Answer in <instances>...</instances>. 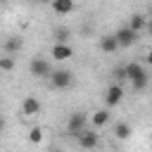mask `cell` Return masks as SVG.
<instances>
[{"label": "cell", "instance_id": "obj_1", "mask_svg": "<svg viewBox=\"0 0 152 152\" xmlns=\"http://www.w3.org/2000/svg\"><path fill=\"white\" fill-rule=\"evenodd\" d=\"M126 76H128V81H131L135 93H142L150 86V74L145 71V66L140 62H128L126 64Z\"/></svg>", "mask_w": 152, "mask_h": 152}, {"label": "cell", "instance_id": "obj_2", "mask_svg": "<svg viewBox=\"0 0 152 152\" xmlns=\"http://www.w3.org/2000/svg\"><path fill=\"white\" fill-rule=\"evenodd\" d=\"M28 71H31V76H36V78H40V81H50V76H52V64H50V59L48 57H40V55H36V57H31V62H28Z\"/></svg>", "mask_w": 152, "mask_h": 152}, {"label": "cell", "instance_id": "obj_3", "mask_svg": "<svg viewBox=\"0 0 152 152\" xmlns=\"http://www.w3.org/2000/svg\"><path fill=\"white\" fill-rule=\"evenodd\" d=\"M83 131H88V114L86 112H71L66 119V133L78 138Z\"/></svg>", "mask_w": 152, "mask_h": 152}, {"label": "cell", "instance_id": "obj_4", "mask_svg": "<svg viewBox=\"0 0 152 152\" xmlns=\"http://www.w3.org/2000/svg\"><path fill=\"white\" fill-rule=\"evenodd\" d=\"M71 83H74V71H69V69H55L50 76V86L55 90H66V88H71Z\"/></svg>", "mask_w": 152, "mask_h": 152}, {"label": "cell", "instance_id": "obj_5", "mask_svg": "<svg viewBox=\"0 0 152 152\" xmlns=\"http://www.w3.org/2000/svg\"><path fill=\"white\" fill-rule=\"evenodd\" d=\"M121 100H124V86H119V83L107 86V90H104V107L112 109V107H116Z\"/></svg>", "mask_w": 152, "mask_h": 152}, {"label": "cell", "instance_id": "obj_6", "mask_svg": "<svg viewBox=\"0 0 152 152\" xmlns=\"http://www.w3.org/2000/svg\"><path fill=\"white\" fill-rule=\"evenodd\" d=\"M114 38H116L119 48H133L135 40H138V33H133L128 26H121L119 31H114Z\"/></svg>", "mask_w": 152, "mask_h": 152}, {"label": "cell", "instance_id": "obj_7", "mask_svg": "<svg viewBox=\"0 0 152 152\" xmlns=\"http://www.w3.org/2000/svg\"><path fill=\"white\" fill-rule=\"evenodd\" d=\"M76 142H78L81 150H95V147L100 145V133H95V128H93V131H83V133L76 138Z\"/></svg>", "mask_w": 152, "mask_h": 152}, {"label": "cell", "instance_id": "obj_8", "mask_svg": "<svg viewBox=\"0 0 152 152\" xmlns=\"http://www.w3.org/2000/svg\"><path fill=\"white\" fill-rule=\"evenodd\" d=\"M21 48H24V38H21V36H7L5 43H2V50H5V55H10V57L19 55Z\"/></svg>", "mask_w": 152, "mask_h": 152}, {"label": "cell", "instance_id": "obj_9", "mask_svg": "<svg viewBox=\"0 0 152 152\" xmlns=\"http://www.w3.org/2000/svg\"><path fill=\"white\" fill-rule=\"evenodd\" d=\"M40 109H43V104H40V100L36 95H26L21 100V112L26 116H36V114H40Z\"/></svg>", "mask_w": 152, "mask_h": 152}, {"label": "cell", "instance_id": "obj_10", "mask_svg": "<svg viewBox=\"0 0 152 152\" xmlns=\"http://www.w3.org/2000/svg\"><path fill=\"white\" fill-rule=\"evenodd\" d=\"M133 33H140V31H145L147 28V14H140V12H133L131 17H128V24H126Z\"/></svg>", "mask_w": 152, "mask_h": 152}, {"label": "cell", "instance_id": "obj_11", "mask_svg": "<svg viewBox=\"0 0 152 152\" xmlns=\"http://www.w3.org/2000/svg\"><path fill=\"white\" fill-rule=\"evenodd\" d=\"M97 45H100V50L107 52V55H114V52L119 50V43H116V38H114V33H104V36H100Z\"/></svg>", "mask_w": 152, "mask_h": 152}, {"label": "cell", "instance_id": "obj_12", "mask_svg": "<svg viewBox=\"0 0 152 152\" xmlns=\"http://www.w3.org/2000/svg\"><path fill=\"white\" fill-rule=\"evenodd\" d=\"M50 57H55L57 62H66L69 57H74V48H71V45H59V43H55L52 50H50Z\"/></svg>", "mask_w": 152, "mask_h": 152}, {"label": "cell", "instance_id": "obj_13", "mask_svg": "<svg viewBox=\"0 0 152 152\" xmlns=\"http://www.w3.org/2000/svg\"><path fill=\"white\" fill-rule=\"evenodd\" d=\"M109 116H112V114H109V109H107V107H104V109H97V112L90 116L93 128H104V126L109 124Z\"/></svg>", "mask_w": 152, "mask_h": 152}, {"label": "cell", "instance_id": "obj_14", "mask_svg": "<svg viewBox=\"0 0 152 152\" xmlns=\"http://www.w3.org/2000/svg\"><path fill=\"white\" fill-rule=\"evenodd\" d=\"M52 36H55V43H59V45H69V40H71L74 33H71L69 26H55Z\"/></svg>", "mask_w": 152, "mask_h": 152}, {"label": "cell", "instance_id": "obj_15", "mask_svg": "<svg viewBox=\"0 0 152 152\" xmlns=\"http://www.w3.org/2000/svg\"><path fill=\"white\" fill-rule=\"evenodd\" d=\"M131 133H133V128H131L128 121H116V124H114V138H116V140H128Z\"/></svg>", "mask_w": 152, "mask_h": 152}, {"label": "cell", "instance_id": "obj_16", "mask_svg": "<svg viewBox=\"0 0 152 152\" xmlns=\"http://www.w3.org/2000/svg\"><path fill=\"white\" fill-rule=\"evenodd\" d=\"M50 7H52L55 14H71V12L76 10V5H74L71 0H55Z\"/></svg>", "mask_w": 152, "mask_h": 152}, {"label": "cell", "instance_id": "obj_17", "mask_svg": "<svg viewBox=\"0 0 152 152\" xmlns=\"http://www.w3.org/2000/svg\"><path fill=\"white\" fill-rule=\"evenodd\" d=\"M112 78H114V83H124V81H128V76H126V64H116L114 69H112Z\"/></svg>", "mask_w": 152, "mask_h": 152}, {"label": "cell", "instance_id": "obj_18", "mask_svg": "<svg viewBox=\"0 0 152 152\" xmlns=\"http://www.w3.org/2000/svg\"><path fill=\"white\" fill-rule=\"evenodd\" d=\"M28 140H31L33 145L43 142V128H40V126H33V128L28 131Z\"/></svg>", "mask_w": 152, "mask_h": 152}, {"label": "cell", "instance_id": "obj_19", "mask_svg": "<svg viewBox=\"0 0 152 152\" xmlns=\"http://www.w3.org/2000/svg\"><path fill=\"white\" fill-rule=\"evenodd\" d=\"M12 69H14V57L0 55V71H12Z\"/></svg>", "mask_w": 152, "mask_h": 152}, {"label": "cell", "instance_id": "obj_20", "mask_svg": "<svg viewBox=\"0 0 152 152\" xmlns=\"http://www.w3.org/2000/svg\"><path fill=\"white\" fill-rule=\"evenodd\" d=\"M5 126H7V121H5V116L0 114V133H5Z\"/></svg>", "mask_w": 152, "mask_h": 152}, {"label": "cell", "instance_id": "obj_21", "mask_svg": "<svg viewBox=\"0 0 152 152\" xmlns=\"http://www.w3.org/2000/svg\"><path fill=\"white\" fill-rule=\"evenodd\" d=\"M147 33H152V19H147V28H145Z\"/></svg>", "mask_w": 152, "mask_h": 152}, {"label": "cell", "instance_id": "obj_22", "mask_svg": "<svg viewBox=\"0 0 152 152\" xmlns=\"http://www.w3.org/2000/svg\"><path fill=\"white\" fill-rule=\"evenodd\" d=\"M147 64H150V66H152V50H150V52H147Z\"/></svg>", "mask_w": 152, "mask_h": 152}, {"label": "cell", "instance_id": "obj_23", "mask_svg": "<svg viewBox=\"0 0 152 152\" xmlns=\"http://www.w3.org/2000/svg\"><path fill=\"white\" fill-rule=\"evenodd\" d=\"M147 19H152V5L147 7Z\"/></svg>", "mask_w": 152, "mask_h": 152}]
</instances>
